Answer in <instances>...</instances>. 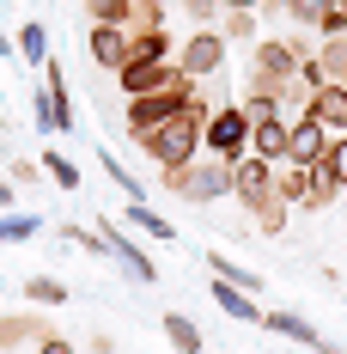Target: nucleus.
<instances>
[{"label": "nucleus", "mask_w": 347, "mask_h": 354, "mask_svg": "<svg viewBox=\"0 0 347 354\" xmlns=\"http://www.w3.org/2000/svg\"><path fill=\"white\" fill-rule=\"evenodd\" d=\"M311 116L329 129V135H347V86L341 80H329V86L311 92Z\"/></svg>", "instance_id": "obj_11"}, {"label": "nucleus", "mask_w": 347, "mask_h": 354, "mask_svg": "<svg viewBox=\"0 0 347 354\" xmlns=\"http://www.w3.org/2000/svg\"><path fill=\"white\" fill-rule=\"evenodd\" d=\"M311 177H317L311 165H293V159H286V165H275V189L293 202V208H299V202L311 196Z\"/></svg>", "instance_id": "obj_17"}, {"label": "nucleus", "mask_w": 347, "mask_h": 354, "mask_svg": "<svg viewBox=\"0 0 347 354\" xmlns=\"http://www.w3.org/2000/svg\"><path fill=\"white\" fill-rule=\"evenodd\" d=\"M165 336H171V348H177V354H201V348H208L201 324L183 318V312H165Z\"/></svg>", "instance_id": "obj_16"}, {"label": "nucleus", "mask_w": 347, "mask_h": 354, "mask_svg": "<svg viewBox=\"0 0 347 354\" xmlns=\"http://www.w3.org/2000/svg\"><path fill=\"white\" fill-rule=\"evenodd\" d=\"M37 226H43L37 214H6V220H0V245H19V239H37Z\"/></svg>", "instance_id": "obj_28"}, {"label": "nucleus", "mask_w": 347, "mask_h": 354, "mask_svg": "<svg viewBox=\"0 0 347 354\" xmlns=\"http://www.w3.org/2000/svg\"><path fill=\"white\" fill-rule=\"evenodd\" d=\"M329 129L317 122V116H305V122H293V165H323V153H329Z\"/></svg>", "instance_id": "obj_13"}, {"label": "nucleus", "mask_w": 347, "mask_h": 354, "mask_svg": "<svg viewBox=\"0 0 347 354\" xmlns=\"http://www.w3.org/2000/svg\"><path fill=\"white\" fill-rule=\"evenodd\" d=\"M25 299H31V306H61L68 287L55 281V275H31V281H25Z\"/></svg>", "instance_id": "obj_25"}, {"label": "nucleus", "mask_w": 347, "mask_h": 354, "mask_svg": "<svg viewBox=\"0 0 347 354\" xmlns=\"http://www.w3.org/2000/svg\"><path fill=\"white\" fill-rule=\"evenodd\" d=\"M262 330L293 336V342H305L311 354H335V342H323V330H317L311 318H299V312H262Z\"/></svg>", "instance_id": "obj_10"}, {"label": "nucleus", "mask_w": 347, "mask_h": 354, "mask_svg": "<svg viewBox=\"0 0 347 354\" xmlns=\"http://www.w3.org/2000/svg\"><path fill=\"white\" fill-rule=\"evenodd\" d=\"M219 6H226V12H256L262 0H219Z\"/></svg>", "instance_id": "obj_34"}, {"label": "nucleus", "mask_w": 347, "mask_h": 354, "mask_svg": "<svg viewBox=\"0 0 347 354\" xmlns=\"http://www.w3.org/2000/svg\"><path fill=\"white\" fill-rule=\"evenodd\" d=\"M305 43H293V37H256V68L262 73H280V80H299L305 68Z\"/></svg>", "instance_id": "obj_8"}, {"label": "nucleus", "mask_w": 347, "mask_h": 354, "mask_svg": "<svg viewBox=\"0 0 347 354\" xmlns=\"http://www.w3.org/2000/svg\"><path fill=\"white\" fill-rule=\"evenodd\" d=\"M317 62H323L329 80H347V37H323L317 43Z\"/></svg>", "instance_id": "obj_22"}, {"label": "nucleus", "mask_w": 347, "mask_h": 354, "mask_svg": "<svg viewBox=\"0 0 347 354\" xmlns=\"http://www.w3.org/2000/svg\"><path fill=\"white\" fill-rule=\"evenodd\" d=\"M311 171H317V165H311ZM335 196H341V189H335V183H329V177H323V171H317V177H311V196H305L299 208H305V214H323V208H329V202H335Z\"/></svg>", "instance_id": "obj_29"}, {"label": "nucleus", "mask_w": 347, "mask_h": 354, "mask_svg": "<svg viewBox=\"0 0 347 354\" xmlns=\"http://www.w3.org/2000/svg\"><path fill=\"white\" fill-rule=\"evenodd\" d=\"M183 6H189V19H195V25H208L213 12H219V0H183Z\"/></svg>", "instance_id": "obj_32"}, {"label": "nucleus", "mask_w": 347, "mask_h": 354, "mask_svg": "<svg viewBox=\"0 0 347 354\" xmlns=\"http://www.w3.org/2000/svg\"><path fill=\"white\" fill-rule=\"evenodd\" d=\"M213 306H219L226 318H238V324H262V306H256L238 281H213Z\"/></svg>", "instance_id": "obj_15"}, {"label": "nucleus", "mask_w": 347, "mask_h": 354, "mask_svg": "<svg viewBox=\"0 0 347 354\" xmlns=\"http://www.w3.org/2000/svg\"><path fill=\"white\" fill-rule=\"evenodd\" d=\"M250 129H256V116L244 110V98H226V104L208 116V129H201V147H208L213 159L238 165L244 153H250Z\"/></svg>", "instance_id": "obj_1"}, {"label": "nucleus", "mask_w": 347, "mask_h": 354, "mask_svg": "<svg viewBox=\"0 0 347 354\" xmlns=\"http://www.w3.org/2000/svg\"><path fill=\"white\" fill-rule=\"evenodd\" d=\"M43 43H49V31H43V25H25V31H19V55H25V62H31V68H43V62H49V49H43Z\"/></svg>", "instance_id": "obj_26"}, {"label": "nucleus", "mask_w": 347, "mask_h": 354, "mask_svg": "<svg viewBox=\"0 0 347 354\" xmlns=\"http://www.w3.org/2000/svg\"><path fill=\"white\" fill-rule=\"evenodd\" d=\"M317 171L329 177L335 189H347V135H335V141H329V153H323V165H317Z\"/></svg>", "instance_id": "obj_24"}, {"label": "nucleus", "mask_w": 347, "mask_h": 354, "mask_svg": "<svg viewBox=\"0 0 347 354\" xmlns=\"http://www.w3.org/2000/svg\"><path fill=\"white\" fill-rule=\"evenodd\" d=\"M201 129H208V122H195V116L183 110V116H171V122H159L152 135H140V147H146V159H152L159 171H171V165H189V159H195Z\"/></svg>", "instance_id": "obj_2"}, {"label": "nucleus", "mask_w": 347, "mask_h": 354, "mask_svg": "<svg viewBox=\"0 0 347 354\" xmlns=\"http://www.w3.org/2000/svg\"><path fill=\"white\" fill-rule=\"evenodd\" d=\"M268 6H280V12H293V6H299V0H268Z\"/></svg>", "instance_id": "obj_36"}, {"label": "nucleus", "mask_w": 347, "mask_h": 354, "mask_svg": "<svg viewBox=\"0 0 347 354\" xmlns=\"http://www.w3.org/2000/svg\"><path fill=\"white\" fill-rule=\"evenodd\" d=\"M128 226H140V232H146V239H159V245H171V239H177V226L165 220V214H152L146 202H128Z\"/></svg>", "instance_id": "obj_19"}, {"label": "nucleus", "mask_w": 347, "mask_h": 354, "mask_svg": "<svg viewBox=\"0 0 347 354\" xmlns=\"http://www.w3.org/2000/svg\"><path fill=\"white\" fill-rule=\"evenodd\" d=\"M43 171L55 177V183H61V189H79V165H73L68 153H55V147H49V153H43Z\"/></svg>", "instance_id": "obj_27"}, {"label": "nucleus", "mask_w": 347, "mask_h": 354, "mask_svg": "<svg viewBox=\"0 0 347 354\" xmlns=\"http://www.w3.org/2000/svg\"><path fill=\"white\" fill-rule=\"evenodd\" d=\"M12 208V183H6V177H0V214Z\"/></svg>", "instance_id": "obj_35"}, {"label": "nucleus", "mask_w": 347, "mask_h": 354, "mask_svg": "<svg viewBox=\"0 0 347 354\" xmlns=\"http://www.w3.org/2000/svg\"><path fill=\"white\" fill-rule=\"evenodd\" d=\"M317 31H323V37H347V6H335V0H329V12L317 19Z\"/></svg>", "instance_id": "obj_31"}, {"label": "nucleus", "mask_w": 347, "mask_h": 354, "mask_svg": "<svg viewBox=\"0 0 347 354\" xmlns=\"http://www.w3.org/2000/svg\"><path fill=\"white\" fill-rule=\"evenodd\" d=\"M37 354H73V342H68V336H55V330H49V336L37 342Z\"/></svg>", "instance_id": "obj_33"}, {"label": "nucleus", "mask_w": 347, "mask_h": 354, "mask_svg": "<svg viewBox=\"0 0 347 354\" xmlns=\"http://www.w3.org/2000/svg\"><path fill=\"white\" fill-rule=\"evenodd\" d=\"M226 49H232V43H226V31H213V25H195V37L177 49V68L189 73V80H208V73L226 68Z\"/></svg>", "instance_id": "obj_5"}, {"label": "nucleus", "mask_w": 347, "mask_h": 354, "mask_svg": "<svg viewBox=\"0 0 347 354\" xmlns=\"http://www.w3.org/2000/svg\"><path fill=\"white\" fill-rule=\"evenodd\" d=\"M128 43H135V37H128V25H92V37H86V55H92V68L122 73V62L135 55Z\"/></svg>", "instance_id": "obj_7"}, {"label": "nucleus", "mask_w": 347, "mask_h": 354, "mask_svg": "<svg viewBox=\"0 0 347 354\" xmlns=\"http://www.w3.org/2000/svg\"><path fill=\"white\" fill-rule=\"evenodd\" d=\"M128 37H135L128 49H135L140 62H177V49H171V31H165V25H159V31H128Z\"/></svg>", "instance_id": "obj_18"}, {"label": "nucleus", "mask_w": 347, "mask_h": 354, "mask_svg": "<svg viewBox=\"0 0 347 354\" xmlns=\"http://www.w3.org/2000/svg\"><path fill=\"white\" fill-rule=\"evenodd\" d=\"M250 153L268 159V165H286V159H293V129H286L280 116H262V122L250 129Z\"/></svg>", "instance_id": "obj_9"}, {"label": "nucleus", "mask_w": 347, "mask_h": 354, "mask_svg": "<svg viewBox=\"0 0 347 354\" xmlns=\"http://www.w3.org/2000/svg\"><path fill=\"white\" fill-rule=\"evenodd\" d=\"M232 196H238L244 208H262V202L275 196V165L256 159V153H244L238 165H232Z\"/></svg>", "instance_id": "obj_6"}, {"label": "nucleus", "mask_w": 347, "mask_h": 354, "mask_svg": "<svg viewBox=\"0 0 347 354\" xmlns=\"http://www.w3.org/2000/svg\"><path fill=\"white\" fill-rule=\"evenodd\" d=\"M92 25H128L135 19V0H86Z\"/></svg>", "instance_id": "obj_23"}, {"label": "nucleus", "mask_w": 347, "mask_h": 354, "mask_svg": "<svg viewBox=\"0 0 347 354\" xmlns=\"http://www.w3.org/2000/svg\"><path fill=\"white\" fill-rule=\"evenodd\" d=\"M286 214H293V202H286V196H268V202H262V208H250V226H256V232H268V239H275L280 226H286Z\"/></svg>", "instance_id": "obj_20"}, {"label": "nucleus", "mask_w": 347, "mask_h": 354, "mask_svg": "<svg viewBox=\"0 0 347 354\" xmlns=\"http://www.w3.org/2000/svg\"><path fill=\"white\" fill-rule=\"evenodd\" d=\"M43 92H49V129L68 135L73 129V104H68V73H61V62H43Z\"/></svg>", "instance_id": "obj_12"}, {"label": "nucleus", "mask_w": 347, "mask_h": 354, "mask_svg": "<svg viewBox=\"0 0 347 354\" xmlns=\"http://www.w3.org/2000/svg\"><path fill=\"white\" fill-rule=\"evenodd\" d=\"M195 86V80H189ZM189 86H165V92H146V98H128V135H152L159 122H171V116H183V104H189Z\"/></svg>", "instance_id": "obj_3"}, {"label": "nucleus", "mask_w": 347, "mask_h": 354, "mask_svg": "<svg viewBox=\"0 0 347 354\" xmlns=\"http://www.w3.org/2000/svg\"><path fill=\"white\" fill-rule=\"evenodd\" d=\"M49 336V324L37 318V312H12V318H0V354H19L31 348V342H43Z\"/></svg>", "instance_id": "obj_14"}, {"label": "nucleus", "mask_w": 347, "mask_h": 354, "mask_svg": "<svg viewBox=\"0 0 347 354\" xmlns=\"http://www.w3.org/2000/svg\"><path fill=\"white\" fill-rule=\"evenodd\" d=\"M341 86H347V80H341Z\"/></svg>", "instance_id": "obj_37"}, {"label": "nucleus", "mask_w": 347, "mask_h": 354, "mask_svg": "<svg viewBox=\"0 0 347 354\" xmlns=\"http://www.w3.org/2000/svg\"><path fill=\"white\" fill-rule=\"evenodd\" d=\"M226 43H256V12H226Z\"/></svg>", "instance_id": "obj_30"}, {"label": "nucleus", "mask_w": 347, "mask_h": 354, "mask_svg": "<svg viewBox=\"0 0 347 354\" xmlns=\"http://www.w3.org/2000/svg\"><path fill=\"white\" fill-rule=\"evenodd\" d=\"M208 269L219 275V281H238L244 293H262V275H256V269H244V263H232V257H219V250L208 257Z\"/></svg>", "instance_id": "obj_21"}, {"label": "nucleus", "mask_w": 347, "mask_h": 354, "mask_svg": "<svg viewBox=\"0 0 347 354\" xmlns=\"http://www.w3.org/2000/svg\"><path fill=\"white\" fill-rule=\"evenodd\" d=\"M116 86H122V98H146V92H165V86H189V73L177 62H140V55H128L122 73H116Z\"/></svg>", "instance_id": "obj_4"}]
</instances>
